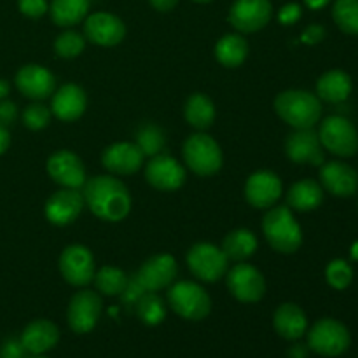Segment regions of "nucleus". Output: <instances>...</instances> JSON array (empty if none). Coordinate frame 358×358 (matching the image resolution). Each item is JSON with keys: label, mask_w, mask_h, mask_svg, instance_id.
<instances>
[{"label": "nucleus", "mask_w": 358, "mask_h": 358, "mask_svg": "<svg viewBox=\"0 0 358 358\" xmlns=\"http://www.w3.org/2000/svg\"><path fill=\"white\" fill-rule=\"evenodd\" d=\"M322 201H324V189L318 182L310 178L296 182L287 194V203L297 212H311L318 208Z\"/></svg>", "instance_id": "27"}, {"label": "nucleus", "mask_w": 358, "mask_h": 358, "mask_svg": "<svg viewBox=\"0 0 358 358\" xmlns=\"http://www.w3.org/2000/svg\"><path fill=\"white\" fill-rule=\"evenodd\" d=\"M145 178L159 191H177L185 182V170L177 159L166 154H157L147 163Z\"/></svg>", "instance_id": "14"}, {"label": "nucleus", "mask_w": 358, "mask_h": 358, "mask_svg": "<svg viewBox=\"0 0 358 358\" xmlns=\"http://www.w3.org/2000/svg\"><path fill=\"white\" fill-rule=\"evenodd\" d=\"M7 93H9V84H7V80L0 79V100H3Z\"/></svg>", "instance_id": "49"}, {"label": "nucleus", "mask_w": 358, "mask_h": 358, "mask_svg": "<svg viewBox=\"0 0 358 358\" xmlns=\"http://www.w3.org/2000/svg\"><path fill=\"white\" fill-rule=\"evenodd\" d=\"M187 264L192 275L198 276L203 282H217L227 271L229 259L222 252V248L212 243H196L187 254Z\"/></svg>", "instance_id": "8"}, {"label": "nucleus", "mask_w": 358, "mask_h": 358, "mask_svg": "<svg viewBox=\"0 0 358 358\" xmlns=\"http://www.w3.org/2000/svg\"><path fill=\"white\" fill-rule=\"evenodd\" d=\"M175 276H177V262L170 254H159L147 259L136 273V278L147 292H156L164 287H170Z\"/></svg>", "instance_id": "16"}, {"label": "nucleus", "mask_w": 358, "mask_h": 358, "mask_svg": "<svg viewBox=\"0 0 358 358\" xmlns=\"http://www.w3.org/2000/svg\"><path fill=\"white\" fill-rule=\"evenodd\" d=\"M276 114L296 129L313 128L322 115V103L310 91L287 90L275 100Z\"/></svg>", "instance_id": "2"}, {"label": "nucleus", "mask_w": 358, "mask_h": 358, "mask_svg": "<svg viewBox=\"0 0 358 358\" xmlns=\"http://www.w3.org/2000/svg\"><path fill=\"white\" fill-rule=\"evenodd\" d=\"M227 289L240 303H257L266 292L264 276L254 266L241 262L227 275Z\"/></svg>", "instance_id": "11"}, {"label": "nucleus", "mask_w": 358, "mask_h": 358, "mask_svg": "<svg viewBox=\"0 0 358 358\" xmlns=\"http://www.w3.org/2000/svg\"><path fill=\"white\" fill-rule=\"evenodd\" d=\"M306 2V6L310 7V9H322V7L327 6L331 0H304Z\"/></svg>", "instance_id": "48"}, {"label": "nucleus", "mask_w": 358, "mask_h": 358, "mask_svg": "<svg viewBox=\"0 0 358 358\" xmlns=\"http://www.w3.org/2000/svg\"><path fill=\"white\" fill-rule=\"evenodd\" d=\"M285 150L289 159L297 164L306 163L313 164V166H322L324 164V150H322L318 133L313 128L296 129L287 138Z\"/></svg>", "instance_id": "15"}, {"label": "nucleus", "mask_w": 358, "mask_h": 358, "mask_svg": "<svg viewBox=\"0 0 358 358\" xmlns=\"http://www.w3.org/2000/svg\"><path fill=\"white\" fill-rule=\"evenodd\" d=\"M282 196V180L268 170L250 175L245 184V198L254 208H271Z\"/></svg>", "instance_id": "17"}, {"label": "nucleus", "mask_w": 358, "mask_h": 358, "mask_svg": "<svg viewBox=\"0 0 358 358\" xmlns=\"http://www.w3.org/2000/svg\"><path fill=\"white\" fill-rule=\"evenodd\" d=\"M16 86L31 100H44L55 91V76L41 65H24L16 73Z\"/></svg>", "instance_id": "22"}, {"label": "nucleus", "mask_w": 358, "mask_h": 358, "mask_svg": "<svg viewBox=\"0 0 358 358\" xmlns=\"http://www.w3.org/2000/svg\"><path fill=\"white\" fill-rule=\"evenodd\" d=\"M24 353H27V350H24L23 343L16 338L7 339L0 348V358H24Z\"/></svg>", "instance_id": "41"}, {"label": "nucleus", "mask_w": 358, "mask_h": 358, "mask_svg": "<svg viewBox=\"0 0 358 358\" xmlns=\"http://www.w3.org/2000/svg\"><path fill=\"white\" fill-rule=\"evenodd\" d=\"M273 325H275V331L278 332L283 339L296 341V339L303 338L304 332H306L308 320L304 311L301 310L297 304L285 303L275 311Z\"/></svg>", "instance_id": "25"}, {"label": "nucleus", "mask_w": 358, "mask_h": 358, "mask_svg": "<svg viewBox=\"0 0 358 358\" xmlns=\"http://www.w3.org/2000/svg\"><path fill=\"white\" fill-rule=\"evenodd\" d=\"M84 35L98 45H117L124 38L126 27L117 16L110 13H94L84 23Z\"/></svg>", "instance_id": "18"}, {"label": "nucleus", "mask_w": 358, "mask_h": 358, "mask_svg": "<svg viewBox=\"0 0 358 358\" xmlns=\"http://www.w3.org/2000/svg\"><path fill=\"white\" fill-rule=\"evenodd\" d=\"M171 310L185 320H203L212 310V301L206 290L192 282H178L168 290Z\"/></svg>", "instance_id": "5"}, {"label": "nucleus", "mask_w": 358, "mask_h": 358, "mask_svg": "<svg viewBox=\"0 0 358 358\" xmlns=\"http://www.w3.org/2000/svg\"><path fill=\"white\" fill-rule=\"evenodd\" d=\"M273 16L269 0H236L231 6L229 23L241 34H254L264 28Z\"/></svg>", "instance_id": "10"}, {"label": "nucleus", "mask_w": 358, "mask_h": 358, "mask_svg": "<svg viewBox=\"0 0 358 358\" xmlns=\"http://www.w3.org/2000/svg\"><path fill=\"white\" fill-rule=\"evenodd\" d=\"M84 37L77 31L66 30L55 41V51L59 58H76L84 51Z\"/></svg>", "instance_id": "36"}, {"label": "nucleus", "mask_w": 358, "mask_h": 358, "mask_svg": "<svg viewBox=\"0 0 358 358\" xmlns=\"http://www.w3.org/2000/svg\"><path fill=\"white\" fill-rule=\"evenodd\" d=\"M59 271L73 287H86L94 278V257L84 245H70L62 252Z\"/></svg>", "instance_id": "9"}, {"label": "nucleus", "mask_w": 358, "mask_h": 358, "mask_svg": "<svg viewBox=\"0 0 358 358\" xmlns=\"http://www.w3.org/2000/svg\"><path fill=\"white\" fill-rule=\"evenodd\" d=\"M48 173L56 184L69 189H79L86 184V170L77 154L58 150L48 159Z\"/></svg>", "instance_id": "13"}, {"label": "nucleus", "mask_w": 358, "mask_h": 358, "mask_svg": "<svg viewBox=\"0 0 358 358\" xmlns=\"http://www.w3.org/2000/svg\"><path fill=\"white\" fill-rule=\"evenodd\" d=\"M352 93V79L343 70H329L318 79L317 94L327 103H343Z\"/></svg>", "instance_id": "26"}, {"label": "nucleus", "mask_w": 358, "mask_h": 358, "mask_svg": "<svg viewBox=\"0 0 358 358\" xmlns=\"http://www.w3.org/2000/svg\"><path fill=\"white\" fill-rule=\"evenodd\" d=\"M248 44L241 35L229 34L224 35L215 45V58L220 65L227 69H236L247 59Z\"/></svg>", "instance_id": "28"}, {"label": "nucleus", "mask_w": 358, "mask_h": 358, "mask_svg": "<svg viewBox=\"0 0 358 358\" xmlns=\"http://www.w3.org/2000/svg\"><path fill=\"white\" fill-rule=\"evenodd\" d=\"M290 358H306L308 357V348L304 345H294L292 348L289 350Z\"/></svg>", "instance_id": "47"}, {"label": "nucleus", "mask_w": 358, "mask_h": 358, "mask_svg": "<svg viewBox=\"0 0 358 358\" xmlns=\"http://www.w3.org/2000/svg\"><path fill=\"white\" fill-rule=\"evenodd\" d=\"M135 143L138 145V149L142 150L143 156L154 157L157 156V154H161L166 140H164L163 131H161L157 126L145 124L138 129V133H136Z\"/></svg>", "instance_id": "35"}, {"label": "nucleus", "mask_w": 358, "mask_h": 358, "mask_svg": "<svg viewBox=\"0 0 358 358\" xmlns=\"http://www.w3.org/2000/svg\"><path fill=\"white\" fill-rule=\"evenodd\" d=\"M49 121H51V110L45 105L31 103L24 108L23 122L27 128L38 131V129H44L49 124Z\"/></svg>", "instance_id": "38"}, {"label": "nucleus", "mask_w": 358, "mask_h": 358, "mask_svg": "<svg viewBox=\"0 0 358 358\" xmlns=\"http://www.w3.org/2000/svg\"><path fill=\"white\" fill-rule=\"evenodd\" d=\"M9 143H10L9 131H7V128L0 126V156H2V154L6 152L7 147H9Z\"/></svg>", "instance_id": "46"}, {"label": "nucleus", "mask_w": 358, "mask_h": 358, "mask_svg": "<svg viewBox=\"0 0 358 358\" xmlns=\"http://www.w3.org/2000/svg\"><path fill=\"white\" fill-rule=\"evenodd\" d=\"M136 315L145 325H159L166 317L163 299L154 292H145L135 304Z\"/></svg>", "instance_id": "32"}, {"label": "nucleus", "mask_w": 358, "mask_h": 358, "mask_svg": "<svg viewBox=\"0 0 358 358\" xmlns=\"http://www.w3.org/2000/svg\"><path fill=\"white\" fill-rule=\"evenodd\" d=\"M86 93L76 84H65L52 96V114L62 121L70 122L79 119L86 110Z\"/></svg>", "instance_id": "24"}, {"label": "nucleus", "mask_w": 358, "mask_h": 358, "mask_svg": "<svg viewBox=\"0 0 358 358\" xmlns=\"http://www.w3.org/2000/svg\"><path fill=\"white\" fill-rule=\"evenodd\" d=\"M194 2H198V3H206V2H212V0H194Z\"/></svg>", "instance_id": "51"}, {"label": "nucleus", "mask_w": 358, "mask_h": 358, "mask_svg": "<svg viewBox=\"0 0 358 358\" xmlns=\"http://www.w3.org/2000/svg\"><path fill=\"white\" fill-rule=\"evenodd\" d=\"M325 278H327V283L336 290H345L346 287L352 283L353 280V269L352 266L348 264L343 259H336L325 269Z\"/></svg>", "instance_id": "37"}, {"label": "nucleus", "mask_w": 358, "mask_h": 358, "mask_svg": "<svg viewBox=\"0 0 358 358\" xmlns=\"http://www.w3.org/2000/svg\"><path fill=\"white\" fill-rule=\"evenodd\" d=\"M149 2L150 6L156 10H159V13H168V10H171L177 6L178 0H149Z\"/></svg>", "instance_id": "45"}, {"label": "nucleus", "mask_w": 358, "mask_h": 358, "mask_svg": "<svg viewBox=\"0 0 358 358\" xmlns=\"http://www.w3.org/2000/svg\"><path fill=\"white\" fill-rule=\"evenodd\" d=\"M17 6L21 13L28 17H41L49 9L48 0H17Z\"/></svg>", "instance_id": "40"}, {"label": "nucleus", "mask_w": 358, "mask_h": 358, "mask_svg": "<svg viewBox=\"0 0 358 358\" xmlns=\"http://www.w3.org/2000/svg\"><path fill=\"white\" fill-rule=\"evenodd\" d=\"M350 255H352L353 261H358V241L352 245V250H350Z\"/></svg>", "instance_id": "50"}, {"label": "nucleus", "mask_w": 358, "mask_h": 358, "mask_svg": "<svg viewBox=\"0 0 358 358\" xmlns=\"http://www.w3.org/2000/svg\"><path fill=\"white\" fill-rule=\"evenodd\" d=\"M147 290L143 289L142 283L138 282V278H136V275H133L131 278H128V283H126L124 290L121 292V301L124 306H135L136 303H138L140 297L145 294Z\"/></svg>", "instance_id": "39"}, {"label": "nucleus", "mask_w": 358, "mask_h": 358, "mask_svg": "<svg viewBox=\"0 0 358 358\" xmlns=\"http://www.w3.org/2000/svg\"><path fill=\"white\" fill-rule=\"evenodd\" d=\"M262 231L268 243L282 254H294L303 243V231L287 206H275L266 213Z\"/></svg>", "instance_id": "3"}, {"label": "nucleus", "mask_w": 358, "mask_h": 358, "mask_svg": "<svg viewBox=\"0 0 358 358\" xmlns=\"http://www.w3.org/2000/svg\"><path fill=\"white\" fill-rule=\"evenodd\" d=\"M325 37V30L324 27H320V24H311V27H308L306 30L303 31V42L304 44H318V42L324 41Z\"/></svg>", "instance_id": "44"}, {"label": "nucleus", "mask_w": 358, "mask_h": 358, "mask_svg": "<svg viewBox=\"0 0 358 358\" xmlns=\"http://www.w3.org/2000/svg\"><path fill=\"white\" fill-rule=\"evenodd\" d=\"M94 285L105 296H121V292L124 290L126 283H128V276L124 271L117 268H110V266H105L100 271L94 273Z\"/></svg>", "instance_id": "33"}, {"label": "nucleus", "mask_w": 358, "mask_h": 358, "mask_svg": "<svg viewBox=\"0 0 358 358\" xmlns=\"http://www.w3.org/2000/svg\"><path fill=\"white\" fill-rule=\"evenodd\" d=\"M184 159L189 170L199 177L215 175L222 168V150L212 136L196 133L184 143Z\"/></svg>", "instance_id": "4"}, {"label": "nucleus", "mask_w": 358, "mask_h": 358, "mask_svg": "<svg viewBox=\"0 0 358 358\" xmlns=\"http://www.w3.org/2000/svg\"><path fill=\"white\" fill-rule=\"evenodd\" d=\"M84 203L90 206L91 213L101 220L119 222L124 219L131 208V196L121 180L108 175H98L84 184Z\"/></svg>", "instance_id": "1"}, {"label": "nucleus", "mask_w": 358, "mask_h": 358, "mask_svg": "<svg viewBox=\"0 0 358 358\" xmlns=\"http://www.w3.org/2000/svg\"><path fill=\"white\" fill-rule=\"evenodd\" d=\"M350 332L341 322L334 318H324L317 322L308 332V346L315 353L324 357H338L350 346Z\"/></svg>", "instance_id": "7"}, {"label": "nucleus", "mask_w": 358, "mask_h": 358, "mask_svg": "<svg viewBox=\"0 0 358 358\" xmlns=\"http://www.w3.org/2000/svg\"><path fill=\"white\" fill-rule=\"evenodd\" d=\"M318 138L324 149L339 157H352L358 150L355 126L343 115H331L320 124Z\"/></svg>", "instance_id": "6"}, {"label": "nucleus", "mask_w": 358, "mask_h": 358, "mask_svg": "<svg viewBox=\"0 0 358 358\" xmlns=\"http://www.w3.org/2000/svg\"><path fill=\"white\" fill-rule=\"evenodd\" d=\"M185 119L196 129H206L215 121V107L212 100L201 93L189 96L185 103Z\"/></svg>", "instance_id": "31"}, {"label": "nucleus", "mask_w": 358, "mask_h": 358, "mask_svg": "<svg viewBox=\"0 0 358 358\" xmlns=\"http://www.w3.org/2000/svg\"><path fill=\"white\" fill-rule=\"evenodd\" d=\"M20 339L28 353H31V355H42V353L49 352V350L58 345L59 331L52 322L35 320L24 327Z\"/></svg>", "instance_id": "23"}, {"label": "nucleus", "mask_w": 358, "mask_h": 358, "mask_svg": "<svg viewBox=\"0 0 358 358\" xmlns=\"http://www.w3.org/2000/svg\"><path fill=\"white\" fill-rule=\"evenodd\" d=\"M320 182L325 191L338 198H350L358 191V173L341 161L322 164Z\"/></svg>", "instance_id": "20"}, {"label": "nucleus", "mask_w": 358, "mask_h": 358, "mask_svg": "<svg viewBox=\"0 0 358 358\" xmlns=\"http://www.w3.org/2000/svg\"><path fill=\"white\" fill-rule=\"evenodd\" d=\"M28 358H45V357H41V355H31V357H28Z\"/></svg>", "instance_id": "52"}, {"label": "nucleus", "mask_w": 358, "mask_h": 358, "mask_svg": "<svg viewBox=\"0 0 358 358\" xmlns=\"http://www.w3.org/2000/svg\"><path fill=\"white\" fill-rule=\"evenodd\" d=\"M17 108L13 101L9 100H0V126L7 128L16 121Z\"/></svg>", "instance_id": "43"}, {"label": "nucleus", "mask_w": 358, "mask_h": 358, "mask_svg": "<svg viewBox=\"0 0 358 358\" xmlns=\"http://www.w3.org/2000/svg\"><path fill=\"white\" fill-rule=\"evenodd\" d=\"M91 0H52L51 17L58 27H73L87 16Z\"/></svg>", "instance_id": "30"}, {"label": "nucleus", "mask_w": 358, "mask_h": 358, "mask_svg": "<svg viewBox=\"0 0 358 358\" xmlns=\"http://www.w3.org/2000/svg\"><path fill=\"white\" fill-rule=\"evenodd\" d=\"M101 315V299L93 290H80L69 304V325L77 334L93 331Z\"/></svg>", "instance_id": "12"}, {"label": "nucleus", "mask_w": 358, "mask_h": 358, "mask_svg": "<svg viewBox=\"0 0 358 358\" xmlns=\"http://www.w3.org/2000/svg\"><path fill=\"white\" fill-rule=\"evenodd\" d=\"M84 206L83 192L79 189H62L45 203V217L55 226H69L80 215Z\"/></svg>", "instance_id": "19"}, {"label": "nucleus", "mask_w": 358, "mask_h": 358, "mask_svg": "<svg viewBox=\"0 0 358 358\" xmlns=\"http://www.w3.org/2000/svg\"><path fill=\"white\" fill-rule=\"evenodd\" d=\"M257 250V238L248 229L231 231L222 245V252L229 261L243 262Z\"/></svg>", "instance_id": "29"}, {"label": "nucleus", "mask_w": 358, "mask_h": 358, "mask_svg": "<svg viewBox=\"0 0 358 358\" xmlns=\"http://www.w3.org/2000/svg\"><path fill=\"white\" fill-rule=\"evenodd\" d=\"M301 14L303 10H301L299 3H287L280 9L278 20L282 24H294L301 20Z\"/></svg>", "instance_id": "42"}, {"label": "nucleus", "mask_w": 358, "mask_h": 358, "mask_svg": "<svg viewBox=\"0 0 358 358\" xmlns=\"http://www.w3.org/2000/svg\"><path fill=\"white\" fill-rule=\"evenodd\" d=\"M143 152L136 143L119 142L107 147L101 154V163L108 171L117 175H131L143 164Z\"/></svg>", "instance_id": "21"}, {"label": "nucleus", "mask_w": 358, "mask_h": 358, "mask_svg": "<svg viewBox=\"0 0 358 358\" xmlns=\"http://www.w3.org/2000/svg\"><path fill=\"white\" fill-rule=\"evenodd\" d=\"M332 17L339 30L348 35H358V0H336Z\"/></svg>", "instance_id": "34"}]
</instances>
